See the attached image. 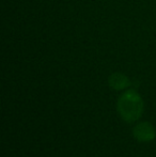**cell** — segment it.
Segmentation results:
<instances>
[{
    "label": "cell",
    "mask_w": 156,
    "mask_h": 157,
    "mask_svg": "<svg viewBox=\"0 0 156 157\" xmlns=\"http://www.w3.org/2000/svg\"><path fill=\"white\" fill-rule=\"evenodd\" d=\"M144 103L140 94L135 90H127L121 94L117 103L120 117L128 123L137 121L143 113Z\"/></svg>",
    "instance_id": "obj_1"
},
{
    "label": "cell",
    "mask_w": 156,
    "mask_h": 157,
    "mask_svg": "<svg viewBox=\"0 0 156 157\" xmlns=\"http://www.w3.org/2000/svg\"><path fill=\"white\" fill-rule=\"evenodd\" d=\"M133 136L139 142H150L156 137L155 127L150 122L138 123L133 128Z\"/></svg>",
    "instance_id": "obj_2"
},
{
    "label": "cell",
    "mask_w": 156,
    "mask_h": 157,
    "mask_svg": "<svg viewBox=\"0 0 156 157\" xmlns=\"http://www.w3.org/2000/svg\"><path fill=\"white\" fill-rule=\"evenodd\" d=\"M109 87L112 88L113 90L121 91V90L126 89L129 86V79L127 76H125L122 73H113L108 78Z\"/></svg>",
    "instance_id": "obj_3"
}]
</instances>
